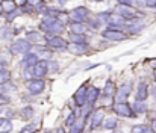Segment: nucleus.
<instances>
[{
	"mask_svg": "<svg viewBox=\"0 0 156 133\" xmlns=\"http://www.w3.org/2000/svg\"><path fill=\"white\" fill-rule=\"evenodd\" d=\"M32 47L34 45L30 44L26 38H18L9 45V51L12 54H27L29 51H32Z\"/></svg>",
	"mask_w": 156,
	"mask_h": 133,
	"instance_id": "nucleus-1",
	"label": "nucleus"
},
{
	"mask_svg": "<svg viewBox=\"0 0 156 133\" xmlns=\"http://www.w3.org/2000/svg\"><path fill=\"white\" fill-rule=\"evenodd\" d=\"M68 15H70V20L73 23H85V21L90 20V11L85 6L74 8L71 12H68Z\"/></svg>",
	"mask_w": 156,
	"mask_h": 133,
	"instance_id": "nucleus-2",
	"label": "nucleus"
},
{
	"mask_svg": "<svg viewBox=\"0 0 156 133\" xmlns=\"http://www.w3.org/2000/svg\"><path fill=\"white\" fill-rule=\"evenodd\" d=\"M132 89H133L132 82H124L123 85H120V88L117 89V92L114 95V103H126V100L130 95Z\"/></svg>",
	"mask_w": 156,
	"mask_h": 133,
	"instance_id": "nucleus-3",
	"label": "nucleus"
},
{
	"mask_svg": "<svg viewBox=\"0 0 156 133\" xmlns=\"http://www.w3.org/2000/svg\"><path fill=\"white\" fill-rule=\"evenodd\" d=\"M112 110L118 115V117H126V118H132L135 117V112L132 110L129 103H114L112 104Z\"/></svg>",
	"mask_w": 156,
	"mask_h": 133,
	"instance_id": "nucleus-4",
	"label": "nucleus"
},
{
	"mask_svg": "<svg viewBox=\"0 0 156 133\" xmlns=\"http://www.w3.org/2000/svg\"><path fill=\"white\" fill-rule=\"evenodd\" d=\"M102 37H103L105 40L114 41V43L127 40V33H124L123 30H115V29H105L103 32H102Z\"/></svg>",
	"mask_w": 156,
	"mask_h": 133,
	"instance_id": "nucleus-5",
	"label": "nucleus"
},
{
	"mask_svg": "<svg viewBox=\"0 0 156 133\" xmlns=\"http://www.w3.org/2000/svg\"><path fill=\"white\" fill-rule=\"evenodd\" d=\"M27 91L30 95H38L46 89V82L43 79H32L30 82H27Z\"/></svg>",
	"mask_w": 156,
	"mask_h": 133,
	"instance_id": "nucleus-6",
	"label": "nucleus"
},
{
	"mask_svg": "<svg viewBox=\"0 0 156 133\" xmlns=\"http://www.w3.org/2000/svg\"><path fill=\"white\" fill-rule=\"evenodd\" d=\"M126 23H127V21H126L123 17L117 15L115 12H112V14L109 15L108 21H106V24L109 26L108 29H115V30H121V27H124V26H126Z\"/></svg>",
	"mask_w": 156,
	"mask_h": 133,
	"instance_id": "nucleus-7",
	"label": "nucleus"
},
{
	"mask_svg": "<svg viewBox=\"0 0 156 133\" xmlns=\"http://www.w3.org/2000/svg\"><path fill=\"white\" fill-rule=\"evenodd\" d=\"M115 14L123 17L126 21L127 20H133L136 18V11L133 8H129V6H123V5H117V9H115Z\"/></svg>",
	"mask_w": 156,
	"mask_h": 133,
	"instance_id": "nucleus-8",
	"label": "nucleus"
},
{
	"mask_svg": "<svg viewBox=\"0 0 156 133\" xmlns=\"http://www.w3.org/2000/svg\"><path fill=\"white\" fill-rule=\"evenodd\" d=\"M103 121H105V110L103 109H97V110H94V112L91 114L90 126H91V129L94 130V129L100 127V126L103 124Z\"/></svg>",
	"mask_w": 156,
	"mask_h": 133,
	"instance_id": "nucleus-9",
	"label": "nucleus"
},
{
	"mask_svg": "<svg viewBox=\"0 0 156 133\" xmlns=\"http://www.w3.org/2000/svg\"><path fill=\"white\" fill-rule=\"evenodd\" d=\"M46 44H47V47L53 51V50H65L68 43H67L62 37H53L52 40L46 41Z\"/></svg>",
	"mask_w": 156,
	"mask_h": 133,
	"instance_id": "nucleus-10",
	"label": "nucleus"
},
{
	"mask_svg": "<svg viewBox=\"0 0 156 133\" xmlns=\"http://www.w3.org/2000/svg\"><path fill=\"white\" fill-rule=\"evenodd\" d=\"M32 70H34V76H35V79H43V80H44V77L49 74L47 62H43V61L37 62V64L32 67Z\"/></svg>",
	"mask_w": 156,
	"mask_h": 133,
	"instance_id": "nucleus-11",
	"label": "nucleus"
},
{
	"mask_svg": "<svg viewBox=\"0 0 156 133\" xmlns=\"http://www.w3.org/2000/svg\"><path fill=\"white\" fill-rule=\"evenodd\" d=\"M87 89H88L87 85H82L80 88L74 92V95H73L74 103H76L79 107H83V106L87 104Z\"/></svg>",
	"mask_w": 156,
	"mask_h": 133,
	"instance_id": "nucleus-12",
	"label": "nucleus"
},
{
	"mask_svg": "<svg viewBox=\"0 0 156 133\" xmlns=\"http://www.w3.org/2000/svg\"><path fill=\"white\" fill-rule=\"evenodd\" d=\"M126 27H127V32H129L130 35H133V33H140V32L144 29V23L136 17V18H133V20H129V21L126 23Z\"/></svg>",
	"mask_w": 156,
	"mask_h": 133,
	"instance_id": "nucleus-13",
	"label": "nucleus"
},
{
	"mask_svg": "<svg viewBox=\"0 0 156 133\" xmlns=\"http://www.w3.org/2000/svg\"><path fill=\"white\" fill-rule=\"evenodd\" d=\"M37 62H40V59H38L37 53H35V51H29V53H27V54H24V58L21 59L20 67H23V68H30V67H34Z\"/></svg>",
	"mask_w": 156,
	"mask_h": 133,
	"instance_id": "nucleus-14",
	"label": "nucleus"
},
{
	"mask_svg": "<svg viewBox=\"0 0 156 133\" xmlns=\"http://www.w3.org/2000/svg\"><path fill=\"white\" fill-rule=\"evenodd\" d=\"M100 98V89L97 86H88L87 89V104L94 106V103Z\"/></svg>",
	"mask_w": 156,
	"mask_h": 133,
	"instance_id": "nucleus-15",
	"label": "nucleus"
},
{
	"mask_svg": "<svg viewBox=\"0 0 156 133\" xmlns=\"http://www.w3.org/2000/svg\"><path fill=\"white\" fill-rule=\"evenodd\" d=\"M67 50L70 53H73V54L80 56V54H85L88 51V44H74V43H70V44L67 45Z\"/></svg>",
	"mask_w": 156,
	"mask_h": 133,
	"instance_id": "nucleus-16",
	"label": "nucleus"
},
{
	"mask_svg": "<svg viewBox=\"0 0 156 133\" xmlns=\"http://www.w3.org/2000/svg\"><path fill=\"white\" fill-rule=\"evenodd\" d=\"M149 97V85L146 82H141L138 85V91H136V100L138 101H146Z\"/></svg>",
	"mask_w": 156,
	"mask_h": 133,
	"instance_id": "nucleus-17",
	"label": "nucleus"
},
{
	"mask_svg": "<svg viewBox=\"0 0 156 133\" xmlns=\"http://www.w3.org/2000/svg\"><path fill=\"white\" fill-rule=\"evenodd\" d=\"M87 30H88V26L83 24V23H71L70 24L71 35H85Z\"/></svg>",
	"mask_w": 156,
	"mask_h": 133,
	"instance_id": "nucleus-18",
	"label": "nucleus"
},
{
	"mask_svg": "<svg viewBox=\"0 0 156 133\" xmlns=\"http://www.w3.org/2000/svg\"><path fill=\"white\" fill-rule=\"evenodd\" d=\"M130 107H132V110L135 112V115H136V114H146V112L149 110L147 103H146V101H138V100H135Z\"/></svg>",
	"mask_w": 156,
	"mask_h": 133,
	"instance_id": "nucleus-19",
	"label": "nucleus"
},
{
	"mask_svg": "<svg viewBox=\"0 0 156 133\" xmlns=\"http://www.w3.org/2000/svg\"><path fill=\"white\" fill-rule=\"evenodd\" d=\"M85 120L83 118H77L76 121H74V124L70 127V133H83L85 130Z\"/></svg>",
	"mask_w": 156,
	"mask_h": 133,
	"instance_id": "nucleus-20",
	"label": "nucleus"
},
{
	"mask_svg": "<svg viewBox=\"0 0 156 133\" xmlns=\"http://www.w3.org/2000/svg\"><path fill=\"white\" fill-rule=\"evenodd\" d=\"M12 129H14L12 121L8 120V118H2L0 117V133H11Z\"/></svg>",
	"mask_w": 156,
	"mask_h": 133,
	"instance_id": "nucleus-21",
	"label": "nucleus"
},
{
	"mask_svg": "<svg viewBox=\"0 0 156 133\" xmlns=\"http://www.w3.org/2000/svg\"><path fill=\"white\" fill-rule=\"evenodd\" d=\"M26 40H27L30 44L34 43V44L37 45L40 41H43V37H41L40 32H37V30H29V32L26 33Z\"/></svg>",
	"mask_w": 156,
	"mask_h": 133,
	"instance_id": "nucleus-22",
	"label": "nucleus"
},
{
	"mask_svg": "<svg viewBox=\"0 0 156 133\" xmlns=\"http://www.w3.org/2000/svg\"><path fill=\"white\" fill-rule=\"evenodd\" d=\"M64 30H65V24H62L59 20H55L52 29H50V33H52L53 37H59V35H61Z\"/></svg>",
	"mask_w": 156,
	"mask_h": 133,
	"instance_id": "nucleus-23",
	"label": "nucleus"
},
{
	"mask_svg": "<svg viewBox=\"0 0 156 133\" xmlns=\"http://www.w3.org/2000/svg\"><path fill=\"white\" fill-rule=\"evenodd\" d=\"M14 37V30H12V27L11 26H2L0 27V40H9V38H12Z\"/></svg>",
	"mask_w": 156,
	"mask_h": 133,
	"instance_id": "nucleus-24",
	"label": "nucleus"
},
{
	"mask_svg": "<svg viewBox=\"0 0 156 133\" xmlns=\"http://www.w3.org/2000/svg\"><path fill=\"white\" fill-rule=\"evenodd\" d=\"M0 3H2V8H3V14H11V12H14L17 9V3L15 2L8 0V2H0Z\"/></svg>",
	"mask_w": 156,
	"mask_h": 133,
	"instance_id": "nucleus-25",
	"label": "nucleus"
},
{
	"mask_svg": "<svg viewBox=\"0 0 156 133\" xmlns=\"http://www.w3.org/2000/svg\"><path fill=\"white\" fill-rule=\"evenodd\" d=\"M103 92H105V95H106V97H114V95H115V92H117L115 83H114V82H111V80H108V82H106V85H105Z\"/></svg>",
	"mask_w": 156,
	"mask_h": 133,
	"instance_id": "nucleus-26",
	"label": "nucleus"
},
{
	"mask_svg": "<svg viewBox=\"0 0 156 133\" xmlns=\"http://www.w3.org/2000/svg\"><path fill=\"white\" fill-rule=\"evenodd\" d=\"M20 115H21V118H24V120H30V118H34V115H35V109H34L32 106H26V107L21 109Z\"/></svg>",
	"mask_w": 156,
	"mask_h": 133,
	"instance_id": "nucleus-27",
	"label": "nucleus"
},
{
	"mask_svg": "<svg viewBox=\"0 0 156 133\" xmlns=\"http://www.w3.org/2000/svg\"><path fill=\"white\" fill-rule=\"evenodd\" d=\"M102 126H103L106 130H115L117 126H118V121H117L115 118H106Z\"/></svg>",
	"mask_w": 156,
	"mask_h": 133,
	"instance_id": "nucleus-28",
	"label": "nucleus"
},
{
	"mask_svg": "<svg viewBox=\"0 0 156 133\" xmlns=\"http://www.w3.org/2000/svg\"><path fill=\"white\" fill-rule=\"evenodd\" d=\"M11 77H12V76H11V71H9V70L0 71V86L9 83V82H11Z\"/></svg>",
	"mask_w": 156,
	"mask_h": 133,
	"instance_id": "nucleus-29",
	"label": "nucleus"
},
{
	"mask_svg": "<svg viewBox=\"0 0 156 133\" xmlns=\"http://www.w3.org/2000/svg\"><path fill=\"white\" fill-rule=\"evenodd\" d=\"M70 40H71V43H74V44H88L85 35H71Z\"/></svg>",
	"mask_w": 156,
	"mask_h": 133,
	"instance_id": "nucleus-30",
	"label": "nucleus"
},
{
	"mask_svg": "<svg viewBox=\"0 0 156 133\" xmlns=\"http://www.w3.org/2000/svg\"><path fill=\"white\" fill-rule=\"evenodd\" d=\"M47 70H49V73H52V74H55V73H58L59 71V64L56 62V61H47Z\"/></svg>",
	"mask_w": 156,
	"mask_h": 133,
	"instance_id": "nucleus-31",
	"label": "nucleus"
},
{
	"mask_svg": "<svg viewBox=\"0 0 156 133\" xmlns=\"http://www.w3.org/2000/svg\"><path fill=\"white\" fill-rule=\"evenodd\" d=\"M38 130V126H35V124H27V126H24L20 133H35Z\"/></svg>",
	"mask_w": 156,
	"mask_h": 133,
	"instance_id": "nucleus-32",
	"label": "nucleus"
},
{
	"mask_svg": "<svg viewBox=\"0 0 156 133\" xmlns=\"http://www.w3.org/2000/svg\"><path fill=\"white\" fill-rule=\"evenodd\" d=\"M23 77L27 80V82H30L32 79H35V76H34V70H32V67L30 68H24V73H23Z\"/></svg>",
	"mask_w": 156,
	"mask_h": 133,
	"instance_id": "nucleus-33",
	"label": "nucleus"
},
{
	"mask_svg": "<svg viewBox=\"0 0 156 133\" xmlns=\"http://www.w3.org/2000/svg\"><path fill=\"white\" fill-rule=\"evenodd\" d=\"M77 118H76V114L74 112H70V115L67 117V120H65V126H68V127H71L73 124H74V121H76Z\"/></svg>",
	"mask_w": 156,
	"mask_h": 133,
	"instance_id": "nucleus-34",
	"label": "nucleus"
},
{
	"mask_svg": "<svg viewBox=\"0 0 156 133\" xmlns=\"http://www.w3.org/2000/svg\"><path fill=\"white\" fill-rule=\"evenodd\" d=\"M20 14H23V9H15L14 12L8 14V17H6V18H8V21H12V20H14L15 17H18Z\"/></svg>",
	"mask_w": 156,
	"mask_h": 133,
	"instance_id": "nucleus-35",
	"label": "nucleus"
},
{
	"mask_svg": "<svg viewBox=\"0 0 156 133\" xmlns=\"http://www.w3.org/2000/svg\"><path fill=\"white\" fill-rule=\"evenodd\" d=\"M8 103H9V97H8V95H5V94H0V106L8 104Z\"/></svg>",
	"mask_w": 156,
	"mask_h": 133,
	"instance_id": "nucleus-36",
	"label": "nucleus"
},
{
	"mask_svg": "<svg viewBox=\"0 0 156 133\" xmlns=\"http://www.w3.org/2000/svg\"><path fill=\"white\" fill-rule=\"evenodd\" d=\"M130 133H144V126H133Z\"/></svg>",
	"mask_w": 156,
	"mask_h": 133,
	"instance_id": "nucleus-37",
	"label": "nucleus"
},
{
	"mask_svg": "<svg viewBox=\"0 0 156 133\" xmlns=\"http://www.w3.org/2000/svg\"><path fill=\"white\" fill-rule=\"evenodd\" d=\"M88 23H90V29H94V30H96V29H99V26H100L96 20H90Z\"/></svg>",
	"mask_w": 156,
	"mask_h": 133,
	"instance_id": "nucleus-38",
	"label": "nucleus"
},
{
	"mask_svg": "<svg viewBox=\"0 0 156 133\" xmlns=\"http://www.w3.org/2000/svg\"><path fill=\"white\" fill-rule=\"evenodd\" d=\"M5 70H8V62L6 61H2L0 62V71H5Z\"/></svg>",
	"mask_w": 156,
	"mask_h": 133,
	"instance_id": "nucleus-39",
	"label": "nucleus"
},
{
	"mask_svg": "<svg viewBox=\"0 0 156 133\" xmlns=\"http://www.w3.org/2000/svg\"><path fill=\"white\" fill-rule=\"evenodd\" d=\"M146 6H149V8H156V0H149V2H146Z\"/></svg>",
	"mask_w": 156,
	"mask_h": 133,
	"instance_id": "nucleus-40",
	"label": "nucleus"
},
{
	"mask_svg": "<svg viewBox=\"0 0 156 133\" xmlns=\"http://www.w3.org/2000/svg\"><path fill=\"white\" fill-rule=\"evenodd\" d=\"M152 130L156 133V117H153V118H152Z\"/></svg>",
	"mask_w": 156,
	"mask_h": 133,
	"instance_id": "nucleus-41",
	"label": "nucleus"
},
{
	"mask_svg": "<svg viewBox=\"0 0 156 133\" xmlns=\"http://www.w3.org/2000/svg\"><path fill=\"white\" fill-rule=\"evenodd\" d=\"M144 133H155L152 130V127H147V126H144Z\"/></svg>",
	"mask_w": 156,
	"mask_h": 133,
	"instance_id": "nucleus-42",
	"label": "nucleus"
},
{
	"mask_svg": "<svg viewBox=\"0 0 156 133\" xmlns=\"http://www.w3.org/2000/svg\"><path fill=\"white\" fill-rule=\"evenodd\" d=\"M150 64H152V67H153V70H156V59H152V62H150Z\"/></svg>",
	"mask_w": 156,
	"mask_h": 133,
	"instance_id": "nucleus-43",
	"label": "nucleus"
},
{
	"mask_svg": "<svg viewBox=\"0 0 156 133\" xmlns=\"http://www.w3.org/2000/svg\"><path fill=\"white\" fill-rule=\"evenodd\" d=\"M6 115H8V117H14V110H8Z\"/></svg>",
	"mask_w": 156,
	"mask_h": 133,
	"instance_id": "nucleus-44",
	"label": "nucleus"
},
{
	"mask_svg": "<svg viewBox=\"0 0 156 133\" xmlns=\"http://www.w3.org/2000/svg\"><path fill=\"white\" fill-rule=\"evenodd\" d=\"M55 133H65V132H64V129H58V130H55Z\"/></svg>",
	"mask_w": 156,
	"mask_h": 133,
	"instance_id": "nucleus-45",
	"label": "nucleus"
},
{
	"mask_svg": "<svg viewBox=\"0 0 156 133\" xmlns=\"http://www.w3.org/2000/svg\"><path fill=\"white\" fill-rule=\"evenodd\" d=\"M153 80L156 82V70H153Z\"/></svg>",
	"mask_w": 156,
	"mask_h": 133,
	"instance_id": "nucleus-46",
	"label": "nucleus"
},
{
	"mask_svg": "<svg viewBox=\"0 0 156 133\" xmlns=\"http://www.w3.org/2000/svg\"><path fill=\"white\" fill-rule=\"evenodd\" d=\"M3 14V8H2V3H0V15Z\"/></svg>",
	"mask_w": 156,
	"mask_h": 133,
	"instance_id": "nucleus-47",
	"label": "nucleus"
},
{
	"mask_svg": "<svg viewBox=\"0 0 156 133\" xmlns=\"http://www.w3.org/2000/svg\"><path fill=\"white\" fill-rule=\"evenodd\" d=\"M114 133H123L121 130H114Z\"/></svg>",
	"mask_w": 156,
	"mask_h": 133,
	"instance_id": "nucleus-48",
	"label": "nucleus"
},
{
	"mask_svg": "<svg viewBox=\"0 0 156 133\" xmlns=\"http://www.w3.org/2000/svg\"><path fill=\"white\" fill-rule=\"evenodd\" d=\"M155 97H156V92H155Z\"/></svg>",
	"mask_w": 156,
	"mask_h": 133,
	"instance_id": "nucleus-49",
	"label": "nucleus"
},
{
	"mask_svg": "<svg viewBox=\"0 0 156 133\" xmlns=\"http://www.w3.org/2000/svg\"><path fill=\"white\" fill-rule=\"evenodd\" d=\"M0 112H2V109H0Z\"/></svg>",
	"mask_w": 156,
	"mask_h": 133,
	"instance_id": "nucleus-50",
	"label": "nucleus"
}]
</instances>
